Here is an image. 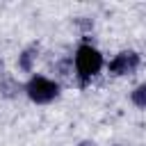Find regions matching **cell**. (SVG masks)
Returning <instances> with one entry per match:
<instances>
[{
  "label": "cell",
  "instance_id": "8992f818",
  "mask_svg": "<svg viewBox=\"0 0 146 146\" xmlns=\"http://www.w3.org/2000/svg\"><path fill=\"white\" fill-rule=\"evenodd\" d=\"M78 146H94V144H91V141H80Z\"/></svg>",
  "mask_w": 146,
  "mask_h": 146
},
{
  "label": "cell",
  "instance_id": "5b68a950",
  "mask_svg": "<svg viewBox=\"0 0 146 146\" xmlns=\"http://www.w3.org/2000/svg\"><path fill=\"white\" fill-rule=\"evenodd\" d=\"M130 103L139 110H146V82H139L132 91H130Z\"/></svg>",
  "mask_w": 146,
  "mask_h": 146
},
{
  "label": "cell",
  "instance_id": "277c9868",
  "mask_svg": "<svg viewBox=\"0 0 146 146\" xmlns=\"http://www.w3.org/2000/svg\"><path fill=\"white\" fill-rule=\"evenodd\" d=\"M36 57H39V46H36V43L23 48L21 55H18V68H21L23 73H32V71H34V62H36Z\"/></svg>",
  "mask_w": 146,
  "mask_h": 146
},
{
  "label": "cell",
  "instance_id": "7a4b0ae2",
  "mask_svg": "<svg viewBox=\"0 0 146 146\" xmlns=\"http://www.w3.org/2000/svg\"><path fill=\"white\" fill-rule=\"evenodd\" d=\"M23 91L25 96L36 103V105H48L52 100L59 98V82L48 78V75H41V73H32L30 80L23 84Z\"/></svg>",
  "mask_w": 146,
  "mask_h": 146
},
{
  "label": "cell",
  "instance_id": "3957f363",
  "mask_svg": "<svg viewBox=\"0 0 146 146\" xmlns=\"http://www.w3.org/2000/svg\"><path fill=\"white\" fill-rule=\"evenodd\" d=\"M141 66V55L137 50H121L116 52L110 64H107V71L116 78H123V75H132L137 73V68Z\"/></svg>",
  "mask_w": 146,
  "mask_h": 146
},
{
  "label": "cell",
  "instance_id": "6da1fadb",
  "mask_svg": "<svg viewBox=\"0 0 146 146\" xmlns=\"http://www.w3.org/2000/svg\"><path fill=\"white\" fill-rule=\"evenodd\" d=\"M105 66L103 52L98 48H94L91 43H80L75 55H73V68H75V78L80 82V87L89 84L91 78H96Z\"/></svg>",
  "mask_w": 146,
  "mask_h": 146
}]
</instances>
